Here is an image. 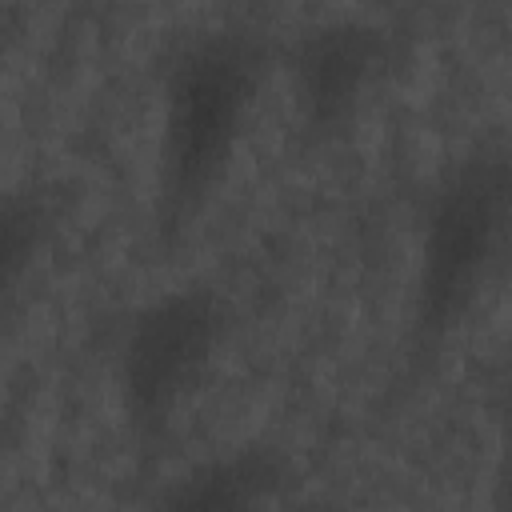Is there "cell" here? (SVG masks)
<instances>
[{
  "instance_id": "1",
  "label": "cell",
  "mask_w": 512,
  "mask_h": 512,
  "mask_svg": "<svg viewBox=\"0 0 512 512\" xmlns=\"http://www.w3.org/2000/svg\"><path fill=\"white\" fill-rule=\"evenodd\" d=\"M264 48L244 28L192 36L160 88V212L184 224L224 176L256 104Z\"/></svg>"
},
{
  "instance_id": "2",
  "label": "cell",
  "mask_w": 512,
  "mask_h": 512,
  "mask_svg": "<svg viewBox=\"0 0 512 512\" xmlns=\"http://www.w3.org/2000/svg\"><path fill=\"white\" fill-rule=\"evenodd\" d=\"M508 204V168L496 152L456 164L432 192L416 248V324L440 336L472 304L496 260Z\"/></svg>"
},
{
  "instance_id": "3",
  "label": "cell",
  "mask_w": 512,
  "mask_h": 512,
  "mask_svg": "<svg viewBox=\"0 0 512 512\" xmlns=\"http://www.w3.org/2000/svg\"><path fill=\"white\" fill-rule=\"evenodd\" d=\"M224 336V304L212 288L184 284L132 312L116 348V384L140 424H164L208 372Z\"/></svg>"
},
{
  "instance_id": "4",
  "label": "cell",
  "mask_w": 512,
  "mask_h": 512,
  "mask_svg": "<svg viewBox=\"0 0 512 512\" xmlns=\"http://www.w3.org/2000/svg\"><path fill=\"white\" fill-rule=\"evenodd\" d=\"M388 52V32L360 20H320L292 44V92L312 128H332L352 116L360 96L372 88Z\"/></svg>"
},
{
  "instance_id": "5",
  "label": "cell",
  "mask_w": 512,
  "mask_h": 512,
  "mask_svg": "<svg viewBox=\"0 0 512 512\" xmlns=\"http://www.w3.org/2000/svg\"><path fill=\"white\" fill-rule=\"evenodd\" d=\"M280 488L276 452L248 444L184 468L160 492L156 512H268Z\"/></svg>"
},
{
  "instance_id": "6",
  "label": "cell",
  "mask_w": 512,
  "mask_h": 512,
  "mask_svg": "<svg viewBox=\"0 0 512 512\" xmlns=\"http://www.w3.org/2000/svg\"><path fill=\"white\" fill-rule=\"evenodd\" d=\"M48 232V208L36 192H0V316L20 292Z\"/></svg>"
}]
</instances>
